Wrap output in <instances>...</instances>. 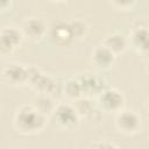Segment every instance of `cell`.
I'll return each mask as SVG.
<instances>
[{
  "label": "cell",
  "instance_id": "9c48e42d",
  "mask_svg": "<svg viewBox=\"0 0 149 149\" xmlns=\"http://www.w3.org/2000/svg\"><path fill=\"white\" fill-rule=\"evenodd\" d=\"M1 80L10 86L19 87L27 85L28 66L19 63H9L1 70Z\"/></svg>",
  "mask_w": 149,
  "mask_h": 149
},
{
  "label": "cell",
  "instance_id": "d6986e66",
  "mask_svg": "<svg viewBox=\"0 0 149 149\" xmlns=\"http://www.w3.org/2000/svg\"><path fill=\"white\" fill-rule=\"evenodd\" d=\"M91 149H119V147L114 142H111L108 140H101L92 143Z\"/></svg>",
  "mask_w": 149,
  "mask_h": 149
},
{
  "label": "cell",
  "instance_id": "30bf717a",
  "mask_svg": "<svg viewBox=\"0 0 149 149\" xmlns=\"http://www.w3.org/2000/svg\"><path fill=\"white\" fill-rule=\"evenodd\" d=\"M23 37H27L31 42H40L47 34V23L41 17H28L21 26Z\"/></svg>",
  "mask_w": 149,
  "mask_h": 149
},
{
  "label": "cell",
  "instance_id": "ffe728a7",
  "mask_svg": "<svg viewBox=\"0 0 149 149\" xmlns=\"http://www.w3.org/2000/svg\"><path fill=\"white\" fill-rule=\"evenodd\" d=\"M13 6H14V1L12 0H0V13L10 10Z\"/></svg>",
  "mask_w": 149,
  "mask_h": 149
},
{
  "label": "cell",
  "instance_id": "5b68a950",
  "mask_svg": "<svg viewBox=\"0 0 149 149\" xmlns=\"http://www.w3.org/2000/svg\"><path fill=\"white\" fill-rule=\"evenodd\" d=\"M115 128L123 135H135L141 129V116L135 111L122 109L115 114Z\"/></svg>",
  "mask_w": 149,
  "mask_h": 149
},
{
  "label": "cell",
  "instance_id": "2e32d148",
  "mask_svg": "<svg viewBox=\"0 0 149 149\" xmlns=\"http://www.w3.org/2000/svg\"><path fill=\"white\" fill-rule=\"evenodd\" d=\"M91 100L92 99L84 98V97H81L80 99L76 100V105H73V106H74V108H76V111H77L79 116L90 118L94 113V106H93V102Z\"/></svg>",
  "mask_w": 149,
  "mask_h": 149
},
{
  "label": "cell",
  "instance_id": "8992f818",
  "mask_svg": "<svg viewBox=\"0 0 149 149\" xmlns=\"http://www.w3.org/2000/svg\"><path fill=\"white\" fill-rule=\"evenodd\" d=\"M128 38L130 45L137 54L147 55L148 52V23L143 20H136L133 26Z\"/></svg>",
  "mask_w": 149,
  "mask_h": 149
},
{
  "label": "cell",
  "instance_id": "52a82bcc",
  "mask_svg": "<svg viewBox=\"0 0 149 149\" xmlns=\"http://www.w3.org/2000/svg\"><path fill=\"white\" fill-rule=\"evenodd\" d=\"M23 34L15 26H6L0 29V56L10 55L23 41Z\"/></svg>",
  "mask_w": 149,
  "mask_h": 149
},
{
  "label": "cell",
  "instance_id": "e0dca14e",
  "mask_svg": "<svg viewBox=\"0 0 149 149\" xmlns=\"http://www.w3.org/2000/svg\"><path fill=\"white\" fill-rule=\"evenodd\" d=\"M69 26H70V29L72 31V35H73L74 40L84 37L86 35L87 30H88L87 23L84 20H80V19H74V20L69 21Z\"/></svg>",
  "mask_w": 149,
  "mask_h": 149
},
{
  "label": "cell",
  "instance_id": "7a4b0ae2",
  "mask_svg": "<svg viewBox=\"0 0 149 149\" xmlns=\"http://www.w3.org/2000/svg\"><path fill=\"white\" fill-rule=\"evenodd\" d=\"M125 95L115 87L104 88L97 97V107L99 111L108 114H116L125 107Z\"/></svg>",
  "mask_w": 149,
  "mask_h": 149
},
{
  "label": "cell",
  "instance_id": "ba28073f",
  "mask_svg": "<svg viewBox=\"0 0 149 149\" xmlns=\"http://www.w3.org/2000/svg\"><path fill=\"white\" fill-rule=\"evenodd\" d=\"M76 78L80 84L81 94L84 98H88V99L97 98L98 94L104 88L107 87L106 81L100 76L92 72H84Z\"/></svg>",
  "mask_w": 149,
  "mask_h": 149
},
{
  "label": "cell",
  "instance_id": "4fadbf2b",
  "mask_svg": "<svg viewBox=\"0 0 149 149\" xmlns=\"http://www.w3.org/2000/svg\"><path fill=\"white\" fill-rule=\"evenodd\" d=\"M102 44L116 56L118 54H121V52H123L127 49V47H128V38L123 34L114 31V33L108 34L105 37Z\"/></svg>",
  "mask_w": 149,
  "mask_h": 149
},
{
  "label": "cell",
  "instance_id": "7c38bea8",
  "mask_svg": "<svg viewBox=\"0 0 149 149\" xmlns=\"http://www.w3.org/2000/svg\"><path fill=\"white\" fill-rule=\"evenodd\" d=\"M51 37L54 42L58 45H68L72 41H74V37L69 26V21H59L55 23L51 29Z\"/></svg>",
  "mask_w": 149,
  "mask_h": 149
},
{
  "label": "cell",
  "instance_id": "277c9868",
  "mask_svg": "<svg viewBox=\"0 0 149 149\" xmlns=\"http://www.w3.org/2000/svg\"><path fill=\"white\" fill-rule=\"evenodd\" d=\"M55 123L64 130H72L79 125L80 116L78 115L73 105L69 102L57 104L51 115Z\"/></svg>",
  "mask_w": 149,
  "mask_h": 149
},
{
  "label": "cell",
  "instance_id": "6da1fadb",
  "mask_svg": "<svg viewBox=\"0 0 149 149\" xmlns=\"http://www.w3.org/2000/svg\"><path fill=\"white\" fill-rule=\"evenodd\" d=\"M48 123V118L38 113L31 104L21 105L14 113L13 126L17 133L23 135H35L41 133Z\"/></svg>",
  "mask_w": 149,
  "mask_h": 149
},
{
  "label": "cell",
  "instance_id": "ac0fdd59",
  "mask_svg": "<svg viewBox=\"0 0 149 149\" xmlns=\"http://www.w3.org/2000/svg\"><path fill=\"white\" fill-rule=\"evenodd\" d=\"M109 5L114 8H116L118 10H132V8L136 5V1H109Z\"/></svg>",
  "mask_w": 149,
  "mask_h": 149
},
{
  "label": "cell",
  "instance_id": "8fae6325",
  "mask_svg": "<svg viewBox=\"0 0 149 149\" xmlns=\"http://www.w3.org/2000/svg\"><path fill=\"white\" fill-rule=\"evenodd\" d=\"M116 56L108 50L104 44L97 45L91 52V62L93 66L99 71L109 70L115 63Z\"/></svg>",
  "mask_w": 149,
  "mask_h": 149
},
{
  "label": "cell",
  "instance_id": "5bb4252c",
  "mask_svg": "<svg viewBox=\"0 0 149 149\" xmlns=\"http://www.w3.org/2000/svg\"><path fill=\"white\" fill-rule=\"evenodd\" d=\"M56 105L57 104L54 101L51 95L48 94H36L31 102V106L45 118H51L56 108Z\"/></svg>",
  "mask_w": 149,
  "mask_h": 149
},
{
  "label": "cell",
  "instance_id": "9a60e30c",
  "mask_svg": "<svg viewBox=\"0 0 149 149\" xmlns=\"http://www.w3.org/2000/svg\"><path fill=\"white\" fill-rule=\"evenodd\" d=\"M63 94H64V97L66 99H69L71 101H76V100H78V99H80L83 97L80 84H79V81H78V79L76 77L68 78L64 81Z\"/></svg>",
  "mask_w": 149,
  "mask_h": 149
},
{
  "label": "cell",
  "instance_id": "3957f363",
  "mask_svg": "<svg viewBox=\"0 0 149 149\" xmlns=\"http://www.w3.org/2000/svg\"><path fill=\"white\" fill-rule=\"evenodd\" d=\"M27 85L36 92V94H48L51 95L56 91L55 79L43 72L36 66H28V81Z\"/></svg>",
  "mask_w": 149,
  "mask_h": 149
}]
</instances>
